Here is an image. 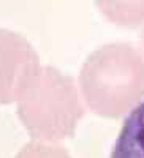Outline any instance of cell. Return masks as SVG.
Segmentation results:
<instances>
[{"mask_svg": "<svg viewBox=\"0 0 144 158\" xmlns=\"http://www.w3.org/2000/svg\"><path fill=\"white\" fill-rule=\"evenodd\" d=\"M111 158H144V101L125 118Z\"/></svg>", "mask_w": 144, "mask_h": 158, "instance_id": "1", "label": "cell"}]
</instances>
